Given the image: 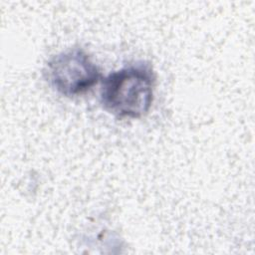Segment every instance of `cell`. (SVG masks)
I'll return each mask as SVG.
<instances>
[{"instance_id": "6da1fadb", "label": "cell", "mask_w": 255, "mask_h": 255, "mask_svg": "<svg viewBox=\"0 0 255 255\" xmlns=\"http://www.w3.org/2000/svg\"><path fill=\"white\" fill-rule=\"evenodd\" d=\"M156 76L144 61L127 65L101 80L100 102L110 114L121 119H139L154 100Z\"/></svg>"}, {"instance_id": "7a4b0ae2", "label": "cell", "mask_w": 255, "mask_h": 255, "mask_svg": "<svg viewBox=\"0 0 255 255\" xmlns=\"http://www.w3.org/2000/svg\"><path fill=\"white\" fill-rule=\"evenodd\" d=\"M45 76L50 86L65 97L83 95L103 79L98 65L81 47L51 57L46 64Z\"/></svg>"}]
</instances>
